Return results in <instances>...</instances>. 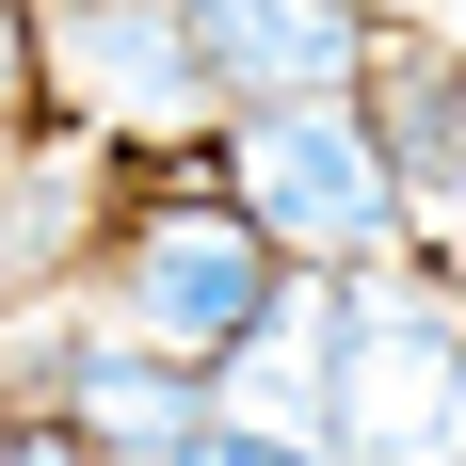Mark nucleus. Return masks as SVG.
I'll use <instances>...</instances> for the list:
<instances>
[{
    "label": "nucleus",
    "mask_w": 466,
    "mask_h": 466,
    "mask_svg": "<svg viewBox=\"0 0 466 466\" xmlns=\"http://www.w3.org/2000/svg\"><path fill=\"white\" fill-rule=\"evenodd\" d=\"M338 466H466V289L402 274H338Z\"/></svg>",
    "instance_id": "obj_2"
},
{
    "label": "nucleus",
    "mask_w": 466,
    "mask_h": 466,
    "mask_svg": "<svg viewBox=\"0 0 466 466\" xmlns=\"http://www.w3.org/2000/svg\"><path fill=\"white\" fill-rule=\"evenodd\" d=\"M48 113L96 145H226V81L193 0H48Z\"/></svg>",
    "instance_id": "obj_4"
},
{
    "label": "nucleus",
    "mask_w": 466,
    "mask_h": 466,
    "mask_svg": "<svg viewBox=\"0 0 466 466\" xmlns=\"http://www.w3.org/2000/svg\"><path fill=\"white\" fill-rule=\"evenodd\" d=\"M0 466H113V451H96L65 402H33V386H16V402H0Z\"/></svg>",
    "instance_id": "obj_10"
},
{
    "label": "nucleus",
    "mask_w": 466,
    "mask_h": 466,
    "mask_svg": "<svg viewBox=\"0 0 466 466\" xmlns=\"http://www.w3.org/2000/svg\"><path fill=\"white\" fill-rule=\"evenodd\" d=\"M354 96H370L386 161H402V209H419V241H451V226H466V48L386 16V33H370V81H354Z\"/></svg>",
    "instance_id": "obj_6"
},
{
    "label": "nucleus",
    "mask_w": 466,
    "mask_h": 466,
    "mask_svg": "<svg viewBox=\"0 0 466 466\" xmlns=\"http://www.w3.org/2000/svg\"><path fill=\"white\" fill-rule=\"evenodd\" d=\"M209 386H226V419H258V434H322L338 419V274H322V258L274 289V322L241 338Z\"/></svg>",
    "instance_id": "obj_8"
},
{
    "label": "nucleus",
    "mask_w": 466,
    "mask_h": 466,
    "mask_svg": "<svg viewBox=\"0 0 466 466\" xmlns=\"http://www.w3.org/2000/svg\"><path fill=\"white\" fill-rule=\"evenodd\" d=\"M16 386H33V402H65L113 466H177L193 434L226 419L209 354H177V338L113 322V306H81V322H16Z\"/></svg>",
    "instance_id": "obj_5"
},
{
    "label": "nucleus",
    "mask_w": 466,
    "mask_h": 466,
    "mask_svg": "<svg viewBox=\"0 0 466 466\" xmlns=\"http://www.w3.org/2000/svg\"><path fill=\"white\" fill-rule=\"evenodd\" d=\"M226 177L258 193V226H274L289 258H322V274H370V258L419 241L370 96H258V113H226Z\"/></svg>",
    "instance_id": "obj_3"
},
{
    "label": "nucleus",
    "mask_w": 466,
    "mask_h": 466,
    "mask_svg": "<svg viewBox=\"0 0 466 466\" xmlns=\"http://www.w3.org/2000/svg\"><path fill=\"white\" fill-rule=\"evenodd\" d=\"M289 289V241L258 226V193L241 177H129L113 193V241H96V306L145 338H177V354H209L226 370L241 338L274 322Z\"/></svg>",
    "instance_id": "obj_1"
},
{
    "label": "nucleus",
    "mask_w": 466,
    "mask_h": 466,
    "mask_svg": "<svg viewBox=\"0 0 466 466\" xmlns=\"http://www.w3.org/2000/svg\"><path fill=\"white\" fill-rule=\"evenodd\" d=\"M193 33H209L226 113H258V96H354L386 16L370 0H193Z\"/></svg>",
    "instance_id": "obj_7"
},
{
    "label": "nucleus",
    "mask_w": 466,
    "mask_h": 466,
    "mask_svg": "<svg viewBox=\"0 0 466 466\" xmlns=\"http://www.w3.org/2000/svg\"><path fill=\"white\" fill-rule=\"evenodd\" d=\"M48 129V0H0V145Z\"/></svg>",
    "instance_id": "obj_9"
},
{
    "label": "nucleus",
    "mask_w": 466,
    "mask_h": 466,
    "mask_svg": "<svg viewBox=\"0 0 466 466\" xmlns=\"http://www.w3.org/2000/svg\"><path fill=\"white\" fill-rule=\"evenodd\" d=\"M177 466H338V451H322V434H258V419H209Z\"/></svg>",
    "instance_id": "obj_11"
}]
</instances>
